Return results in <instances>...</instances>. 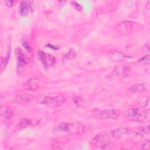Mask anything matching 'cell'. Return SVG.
Listing matches in <instances>:
<instances>
[{"instance_id":"cell-1","label":"cell","mask_w":150,"mask_h":150,"mask_svg":"<svg viewBox=\"0 0 150 150\" xmlns=\"http://www.w3.org/2000/svg\"><path fill=\"white\" fill-rule=\"evenodd\" d=\"M87 130L86 125L79 122L65 123L60 122L55 128L56 132H65L70 135H81Z\"/></svg>"},{"instance_id":"cell-2","label":"cell","mask_w":150,"mask_h":150,"mask_svg":"<svg viewBox=\"0 0 150 150\" xmlns=\"http://www.w3.org/2000/svg\"><path fill=\"white\" fill-rule=\"evenodd\" d=\"M144 26L138 23L129 21H124L116 26L117 30L122 35H128L141 31Z\"/></svg>"},{"instance_id":"cell-3","label":"cell","mask_w":150,"mask_h":150,"mask_svg":"<svg viewBox=\"0 0 150 150\" xmlns=\"http://www.w3.org/2000/svg\"><path fill=\"white\" fill-rule=\"evenodd\" d=\"M149 114V110L145 107L131 108L124 113V117L127 120L135 122L144 121Z\"/></svg>"},{"instance_id":"cell-4","label":"cell","mask_w":150,"mask_h":150,"mask_svg":"<svg viewBox=\"0 0 150 150\" xmlns=\"http://www.w3.org/2000/svg\"><path fill=\"white\" fill-rule=\"evenodd\" d=\"M66 101V97L63 94H57L54 96H41L37 101L39 104L50 107H58L62 105Z\"/></svg>"},{"instance_id":"cell-5","label":"cell","mask_w":150,"mask_h":150,"mask_svg":"<svg viewBox=\"0 0 150 150\" xmlns=\"http://www.w3.org/2000/svg\"><path fill=\"white\" fill-rule=\"evenodd\" d=\"M130 72L129 67L125 64H119L114 67L107 75L109 80H114L117 77H126Z\"/></svg>"},{"instance_id":"cell-6","label":"cell","mask_w":150,"mask_h":150,"mask_svg":"<svg viewBox=\"0 0 150 150\" xmlns=\"http://www.w3.org/2000/svg\"><path fill=\"white\" fill-rule=\"evenodd\" d=\"M120 111L118 109L113 110H94L93 112V117L99 119H117L120 115Z\"/></svg>"},{"instance_id":"cell-7","label":"cell","mask_w":150,"mask_h":150,"mask_svg":"<svg viewBox=\"0 0 150 150\" xmlns=\"http://www.w3.org/2000/svg\"><path fill=\"white\" fill-rule=\"evenodd\" d=\"M110 141V137L108 134L102 131L96 135L91 141L95 146L104 148L109 144Z\"/></svg>"},{"instance_id":"cell-8","label":"cell","mask_w":150,"mask_h":150,"mask_svg":"<svg viewBox=\"0 0 150 150\" xmlns=\"http://www.w3.org/2000/svg\"><path fill=\"white\" fill-rule=\"evenodd\" d=\"M37 55L39 60L41 62L43 66L46 69L53 66L55 63L56 60L54 57L49 53L39 50L38 52Z\"/></svg>"},{"instance_id":"cell-9","label":"cell","mask_w":150,"mask_h":150,"mask_svg":"<svg viewBox=\"0 0 150 150\" xmlns=\"http://www.w3.org/2000/svg\"><path fill=\"white\" fill-rule=\"evenodd\" d=\"M35 8V5L33 1H22L18 9V13L22 16H26L30 11L32 12Z\"/></svg>"},{"instance_id":"cell-10","label":"cell","mask_w":150,"mask_h":150,"mask_svg":"<svg viewBox=\"0 0 150 150\" xmlns=\"http://www.w3.org/2000/svg\"><path fill=\"white\" fill-rule=\"evenodd\" d=\"M131 133V131L125 128L120 127L114 129L111 133V136L117 139H121L128 136Z\"/></svg>"},{"instance_id":"cell-11","label":"cell","mask_w":150,"mask_h":150,"mask_svg":"<svg viewBox=\"0 0 150 150\" xmlns=\"http://www.w3.org/2000/svg\"><path fill=\"white\" fill-rule=\"evenodd\" d=\"M39 122L35 120H29L27 118H22L17 124L16 128L18 130L25 128L28 126H36L39 124Z\"/></svg>"},{"instance_id":"cell-12","label":"cell","mask_w":150,"mask_h":150,"mask_svg":"<svg viewBox=\"0 0 150 150\" xmlns=\"http://www.w3.org/2000/svg\"><path fill=\"white\" fill-rule=\"evenodd\" d=\"M40 80L37 77H33L30 79L26 81L22 86V87L25 90H36L39 85Z\"/></svg>"},{"instance_id":"cell-13","label":"cell","mask_w":150,"mask_h":150,"mask_svg":"<svg viewBox=\"0 0 150 150\" xmlns=\"http://www.w3.org/2000/svg\"><path fill=\"white\" fill-rule=\"evenodd\" d=\"M33 98V97L32 96L27 93H24L15 96L13 98V101L17 104H26L30 101Z\"/></svg>"},{"instance_id":"cell-14","label":"cell","mask_w":150,"mask_h":150,"mask_svg":"<svg viewBox=\"0 0 150 150\" xmlns=\"http://www.w3.org/2000/svg\"><path fill=\"white\" fill-rule=\"evenodd\" d=\"M149 88V86L148 84L137 83L129 87L127 90L132 93H141L148 90Z\"/></svg>"},{"instance_id":"cell-15","label":"cell","mask_w":150,"mask_h":150,"mask_svg":"<svg viewBox=\"0 0 150 150\" xmlns=\"http://www.w3.org/2000/svg\"><path fill=\"white\" fill-rule=\"evenodd\" d=\"M16 57L18 59L19 67L22 66L27 63V60H26V56L20 49H19V48L16 49Z\"/></svg>"},{"instance_id":"cell-16","label":"cell","mask_w":150,"mask_h":150,"mask_svg":"<svg viewBox=\"0 0 150 150\" xmlns=\"http://www.w3.org/2000/svg\"><path fill=\"white\" fill-rule=\"evenodd\" d=\"M1 117L4 118H10L13 115V111L11 108L7 106L1 107L0 110Z\"/></svg>"},{"instance_id":"cell-17","label":"cell","mask_w":150,"mask_h":150,"mask_svg":"<svg viewBox=\"0 0 150 150\" xmlns=\"http://www.w3.org/2000/svg\"><path fill=\"white\" fill-rule=\"evenodd\" d=\"M108 57L112 60L115 62H119L123 60L126 57V56L119 52H114L110 53Z\"/></svg>"},{"instance_id":"cell-18","label":"cell","mask_w":150,"mask_h":150,"mask_svg":"<svg viewBox=\"0 0 150 150\" xmlns=\"http://www.w3.org/2000/svg\"><path fill=\"white\" fill-rule=\"evenodd\" d=\"M117 4H115L114 2H112L111 4H107V5L103 7L102 9L100 10L99 13H107L110 12H111L114 10H115L117 8Z\"/></svg>"},{"instance_id":"cell-19","label":"cell","mask_w":150,"mask_h":150,"mask_svg":"<svg viewBox=\"0 0 150 150\" xmlns=\"http://www.w3.org/2000/svg\"><path fill=\"white\" fill-rule=\"evenodd\" d=\"M76 51L73 49H70L69 52L66 55L64 56L63 58V60L64 62H66L69 60H74L76 58Z\"/></svg>"},{"instance_id":"cell-20","label":"cell","mask_w":150,"mask_h":150,"mask_svg":"<svg viewBox=\"0 0 150 150\" xmlns=\"http://www.w3.org/2000/svg\"><path fill=\"white\" fill-rule=\"evenodd\" d=\"M131 139L133 141L138 142H140L142 139V135L141 133L136 132H131Z\"/></svg>"},{"instance_id":"cell-21","label":"cell","mask_w":150,"mask_h":150,"mask_svg":"<svg viewBox=\"0 0 150 150\" xmlns=\"http://www.w3.org/2000/svg\"><path fill=\"white\" fill-rule=\"evenodd\" d=\"M73 101L74 103L79 107H82L84 105V100L83 98L79 96H76L73 97Z\"/></svg>"},{"instance_id":"cell-22","label":"cell","mask_w":150,"mask_h":150,"mask_svg":"<svg viewBox=\"0 0 150 150\" xmlns=\"http://www.w3.org/2000/svg\"><path fill=\"white\" fill-rule=\"evenodd\" d=\"M138 63L141 64H143V65H147L149 64L150 63V58H149V54H147L144 57H142V58L139 59V60H138Z\"/></svg>"},{"instance_id":"cell-23","label":"cell","mask_w":150,"mask_h":150,"mask_svg":"<svg viewBox=\"0 0 150 150\" xmlns=\"http://www.w3.org/2000/svg\"><path fill=\"white\" fill-rule=\"evenodd\" d=\"M9 56H10V53L9 54L8 53L7 55V57L6 58L1 57V72L3 71L5 67V66L8 63V61L9 60Z\"/></svg>"},{"instance_id":"cell-24","label":"cell","mask_w":150,"mask_h":150,"mask_svg":"<svg viewBox=\"0 0 150 150\" xmlns=\"http://www.w3.org/2000/svg\"><path fill=\"white\" fill-rule=\"evenodd\" d=\"M21 44L22 46L28 52H30L31 51V47L30 46V45L29 44V43L28 42V41H26L25 39H23L21 40Z\"/></svg>"},{"instance_id":"cell-25","label":"cell","mask_w":150,"mask_h":150,"mask_svg":"<svg viewBox=\"0 0 150 150\" xmlns=\"http://www.w3.org/2000/svg\"><path fill=\"white\" fill-rule=\"evenodd\" d=\"M149 47H150V45L149 43H146L145 45H144L142 47V51L143 52V53H145V54H149Z\"/></svg>"},{"instance_id":"cell-26","label":"cell","mask_w":150,"mask_h":150,"mask_svg":"<svg viewBox=\"0 0 150 150\" xmlns=\"http://www.w3.org/2000/svg\"><path fill=\"white\" fill-rule=\"evenodd\" d=\"M149 146H150V142L149 140H145L144 143L142 144L141 146V149H149Z\"/></svg>"},{"instance_id":"cell-27","label":"cell","mask_w":150,"mask_h":150,"mask_svg":"<svg viewBox=\"0 0 150 150\" xmlns=\"http://www.w3.org/2000/svg\"><path fill=\"white\" fill-rule=\"evenodd\" d=\"M138 130L140 131L145 133V134H149V125L147 126H144L142 127H140L138 128Z\"/></svg>"},{"instance_id":"cell-28","label":"cell","mask_w":150,"mask_h":150,"mask_svg":"<svg viewBox=\"0 0 150 150\" xmlns=\"http://www.w3.org/2000/svg\"><path fill=\"white\" fill-rule=\"evenodd\" d=\"M5 3L6 6H8V8H11L13 5L14 1H5Z\"/></svg>"},{"instance_id":"cell-29","label":"cell","mask_w":150,"mask_h":150,"mask_svg":"<svg viewBox=\"0 0 150 150\" xmlns=\"http://www.w3.org/2000/svg\"><path fill=\"white\" fill-rule=\"evenodd\" d=\"M73 3L74 4V5H73L74 6V8H76V9H77V10H81V9H82L81 6L80 5H78L76 2H73Z\"/></svg>"},{"instance_id":"cell-30","label":"cell","mask_w":150,"mask_h":150,"mask_svg":"<svg viewBox=\"0 0 150 150\" xmlns=\"http://www.w3.org/2000/svg\"><path fill=\"white\" fill-rule=\"evenodd\" d=\"M149 7H150V5H149V1H148L146 3V5H145V8L146 9H149Z\"/></svg>"}]
</instances>
